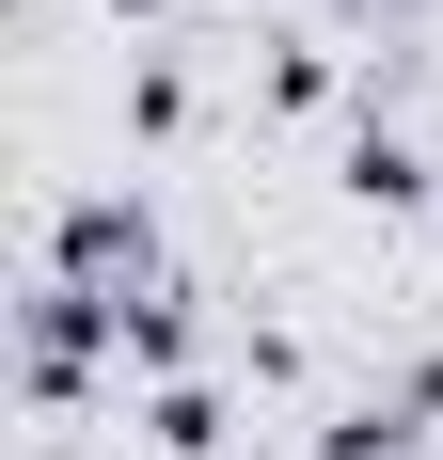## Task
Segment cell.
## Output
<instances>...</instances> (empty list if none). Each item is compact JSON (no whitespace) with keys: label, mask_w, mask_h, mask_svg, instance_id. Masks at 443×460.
<instances>
[{"label":"cell","mask_w":443,"mask_h":460,"mask_svg":"<svg viewBox=\"0 0 443 460\" xmlns=\"http://www.w3.org/2000/svg\"><path fill=\"white\" fill-rule=\"evenodd\" d=\"M349 190H364V207H428V159H412L396 128H364L349 143Z\"/></svg>","instance_id":"cell-1"}]
</instances>
